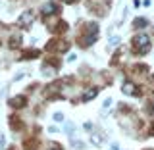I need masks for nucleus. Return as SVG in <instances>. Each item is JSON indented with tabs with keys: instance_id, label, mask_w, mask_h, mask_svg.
Wrapping results in <instances>:
<instances>
[{
	"instance_id": "4468645a",
	"label": "nucleus",
	"mask_w": 154,
	"mask_h": 150,
	"mask_svg": "<svg viewBox=\"0 0 154 150\" xmlns=\"http://www.w3.org/2000/svg\"><path fill=\"white\" fill-rule=\"evenodd\" d=\"M135 25H137V27H144V25H146V19H141V17H139V19H135Z\"/></svg>"
},
{
	"instance_id": "ddd939ff",
	"label": "nucleus",
	"mask_w": 154,
	"mask_h": 150,
	"mask_svg": "<svg viewBox=\"0 0 154 150\" xmlns=\"http://www.w3.org/2000/svg\"><path fill=\"white\" fill-rule=\"evenodd\" d=\"M66 131H67V135H69V137H73V123L67 121V123H66Z\"/></svg>"
},
{
	"instance_id": "f8f14e48",
	"label": "nucleus",
	"mask_w": 154,
	"mask_h": 150,
	"mask_svg": "<svg viewBox=\"0 0 154 150\" xmlns=\"http://www.w3.org/2000/svg\"><path fill=\"white\" fill-rule=\"evenodd\" d=\"M37 54H38L37 50H27V52H25L23 56H25V60H31V58H33V56H37Z\"/></svg>"
},
{
	"instance_id": "20e7f679",
	"label": "nucleus",
	"mask_w": 154,
	"mask_h": 150,
	"mask_svg": "<svg viewBox=\"0 0 154 150\" xmlns=\"http://www.w3.org/2000/svg\"><path fill=\"white\" fill-rule=\"evenodd\" d=\"M56 12H58V6L54 2H48V4L42 6V14H45V16H48V14H56Z\"/></svg>"
},
{
	"instance_id": "412c9836",
	"label": "nucleus",
	"mask_w": 154,
	"mask_h": 150,
	"mask_svg": "<svg viewBox=\"0 0 154 150\" xmlns=\"http://www.w3.org/2000/svg\"><path fill=\"white\" fill-rule=\"evenodd\" d=\"M152 110H154V106H152Z\"/></svg>"
},
{
	"instance_id": "f3484780",
	"label": "nucleus",
	"mask_w": 154,
	"mask_h": 150,
	"mask_svg": "<svg viewBox=\"0 0 154 150\" xmlns=\"http://www.w3.org/2000/svg\"><path fill=\"white\" fill-rule=\"evenodd\" d=\"M4 142H6V139H4V135H2V133H0V148H2V146H4Z\"/></svg>"
},
{
	"instance_id": "a211bd4d",
	"label": "nucleus",
	"mask_w": 154,
	"mask_h": 150,
	"mask_svg": "<svg viewBox=\"0 0 154 150\" xmlns=\"http://www.w3.org/2000/svg\"><path fill=\"white\" fill-rule=\"evenodd\" d=\"M110 150H119V146H118V144L114 142V144H110Z\"/></svg>"
},
{
	"instance_id": "9d476101",
	"label": "nucleus",
	"mask_w": 154,
	"mask_h": 150,
	"mask_svg": "<svg viewBox=\"0 0 154 150\" xmlns=\"http://www.w3.org/2000/svg\"><path fill=\"white\" fill-rule=\"evenodd\" d=\"M19 42H21V38H19V37H12V41H10V46H12V48H17Z\"/></svg>"
},
{
	"instance_id": "f257e3e1",
	"label": "nucleus",
	"mask_w": 154,
	"mask_h": 150,
	"mask_svg": "<svg viewBox=\"0 0 154 150\" xmlns=\"http://www.w3.org/2000/svg\"><path fill=\"white\" fill-rule=\"evenodd\" d=\"M133 46H135V52L137 54H144V52H148V48H150V42H148V35H137L133 38Z\"/></svg>"
},
{
	"instance_id": "9b49d317",
	"label": "nucleus",
	"mask_w": 154,
	"mask_h": 150,
	"mask_svg": "<svg viewBox=\"0 0 154 150\" xmlns=\"http://www.w3.org/2000/svg\"><path fill=\"white\" fill-rule=\"evenodd\" d=\"M112 104H114V102H112V100H110V98H108V100H106V102H104V106H102V112L106 114V112H108V110H110V108H112Z\"/></svg>"
},
{
	"instance_id": "423d86ee",
	"label": "nucleus",
	"mask_w": 154,
	"mask_h": 150,
	"mask_svg": "<svg viewBox=\"0 0 154 150\" xmlns=\"http://www.w3.org/2000/svg\"><path fill=\"white\" fill-rule=\"evenodd\" d=\"M123 93L125 94H135V85L131 83V81H125V83H123Z\"/></svg>"
},
{
	"instance_id": "6e6552de",
	"label": "nucleus",
	"mask_w": 154,
	"mask_h": 150,
	"mask_svg": "<svg viewBox=\"0 0 154 150\" xmlns=\"http://www.w3.org/2000/svg\"><path fill=\"white\" fill-rule=\"evenodd\" d=\"M71 144H73L77 150H85V144H83V142H79V141H75V137H71Z\"/></svg>"
},
{
	"instance_id": "1a4fd4ad",
	"label": "nucleus",
	"mask_w": 154,
	"mask_h": 150,
	"mask_svg": "<svg viewBox=\"0 0 154 150\" xmlns=\"http://www.w3.org/2000/svg\"><path fill=\"white\" fill-rule=\"evenodd\" d=\"M91 141H93V144H96V146H100V144H102V139H100L98 135H91Z\"/></svg>"
},
{
	"instance_id": "6ab92c4d",
	"label": "nucleus",
	"mask_w": 154,
	"mask_h": 150,
	"mask_svg": "<svg viewBox=\"0 0 154 150\" xmlns=\"http://www.w3.org/2000/svg\"><path fill=\"white\" fill-rule=\"evenodd\" d=\"M66 2H69V4H71V2H75V0H66Z\"/></svg>"
},
{
	"instance_id": "2eb2a0df",
	"label": "nucleus",
	"mask_w": 154,
	"mask_h": 150,
	"mask_svg": "<svg viewBox=\"0 0 154 150\" xmlns=\"http://www.w3.org/2000/svg\"><path fill=\"white\" fill-rule=\"evenodd\" d=\"M110 44H112V46H118L119 44V37H112V38H110Z\"/></svg>"
},
{
	"instance_id": "39448f33",
	"label": "nucleus",
	"mask_w": 154,
	"mask_h": 150,
	"mask_svg": "<svg viewBox=\"0 0 154 150\" xmlns=\"http://www.w3.org/2000/svg\"><path fill=\"white\" fill-rule=\"evenodd\" d=\"M96 94H98V90H96V89H89V90H85V93H83L81 100H83V102H89V100H91V98H94Z\"/></svg>"
},
{
	"instance_id": "dca6fc26",
	"label": "nucleus",
	"mask_w": 154,
	"mask_h": 150,
	"mask_svg": "<svg viewBox=\"0 0 154 150\" xmlns=\"http://www.w3.org/2000/svg\"><path fill=\"white\" fill-rule=\"evenodd\" d=\"M54 121H64V115H62L60 112H58V114H54Z\"/></svg>"
},
{
	"instance_id": "f03ea898",
	"label": "nucleus",
	"mask_w": 154,
	"mask_h": 150,
	"mask_svg": "<svg viewBox=\"0 0 154 150\" xmlns=\"http://www.w3.org/2000/svg\"><path fill=\"white\" fill-rule=\"evenodd\" d=\"M33 21H35V16H33V12H29V10H27V12H23L21 16L17 17V25L19 27H31Z\"/></svg>"
},
{
	"instance_id": "7ed1b4c3",
	"label": "nucleus",
	"mask_w": 154,
	"mask_h": 150,
	"mask_svg": "<svg viewBox=\"0 0 154 150\" xmlns=\"http://www.w3.org/2000/svg\"><path fill=\"white\" fill-rule=\"evenodd\" d=\"M96 37H98V25L91 23V25H89V33H87V37H85V44H93V42L96 41Z\"/></svg>"
},
{
	"instance_id": "0eeeda50",
	"label": "nucleus",
	"mask_w": 154,
	"mask_h": 150,
	"mask_svg": "<svg viewBox=\"0 0 154 150\" xmlns=\"http://www.w3.org/2000/svg\"><path fill=\"white\" fill-rule=\"evenodd\" d=\"M12 106H16V108L25 106V96H16V98H12Z\"/></svg>"
},
{
	"instance_id": "aec40b11",
	"label": "nucleus",
	"mask_w": 154,
	"mask_h": 150,
	"mask_svg": "<svg viewBox=\"0 0 154 150\" xmlns=\"http://www.w3.org/2000/svg\"><path fill=\"white\" fill-rule=\"evenodd\" d=\"M152 135H154V127H152Z\"/></svg>"
}]
</instances>
